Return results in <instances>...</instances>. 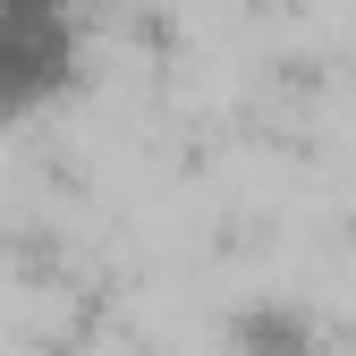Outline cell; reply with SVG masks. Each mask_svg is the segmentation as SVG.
<instances>
[{
    "label": "cell",
    "mask_w": 356,
    "mask_h": 356,
    "mask_svg": "<svg viewBox=\"0 0 356 356\" xmlns=\"http://www.w3.org/2000/svg\"><path fill=\"white\" fill-rule=\"evenodd\" d=\"M85 0H0V127L60 111L85 85Z\"/></svg>",
    "instance_id": "6da1fadb"
},
{
    "label": "cell",
    "mask_w": 356,
    "mask_h": 356,
    "mask_svg": "<svg viewBox=\"0 0 356 356\" xmlns=\"http://www.w3.org/2000/svg\"><path fill=\"white\" fill-rule=\"evenodd\" d=\"M229 348L238 356H323V314L289 297H254L229 314Z\"/></svg>",
    "instance_id": "7a4b0ae2"
}]
</instances>
